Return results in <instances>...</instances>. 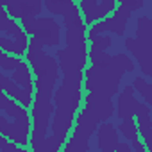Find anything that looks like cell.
<instances>
[{"label": "cell", "mask_w": 152, "mask_h": 152, "mask_svg": "<svg viewBox=\"0 0 152 152\" xmlns=\"http://www.w3.org/2000/svg\"><path fill=\"white\" fill-rule=\"evenodd\" d=\"M134 68V61L125 52H118L109 57L106 66H86L83 70V90L113 97L118 93L124 73H129Z\"/></svg>", "instance_id": "obj_1"}, {"label": "cell", "mask_w": 152, "mask_h": 152, "mask_svg": "<svg viewBox=\"0 0 152 152\" xmlns=\"http://www.w3.org/2000/svg\"><path fill=\"white\" fill-rule=\"evenodd\" d=\"M83 86H73V84H66L61 83L59 86H56L54 95H52V104H54V113H52V138L57 141L59 147H63V143L66 141L70 129L75 122L77 111L83 106Z\"/></svg>", "instance_id": "obj_2"}, {"label": "cell", "mask_w": 152, "mask_h": 152, "mask_svg": "<svg viewBox=\"0 0 152 152\" xmlns=\"http://www.w3.org/2000/svg\"><path fill=\"white\" fill-rule=\"evenodd\" d=\"M25 61L29 63L32 75H34V95L50 97L54 95V90L59 81V64L57 59L48 56L43 50V45L29 36V45L25 50Z\"/></svg>", "instance_id": "obj_3"}, {"label": "cell", "mask_w": 152, "mask_h": 152, "mask_svg": "<svg viewBox=\"0 0 152 152\" xmlns=\"http://www.w3.org/2000/svg\"><path fill=\"white\" fill-rule=\"evenodd\" d=\"M88 27H72L66 29V47L57 50L59 72H83L88 66Z\"/></svg>", "instance_id": "obj_4"}, {"label": "cell", "mask_w": 152, "mask_h": 152, "mask_svg": "<svg viewBox=\"0 0 152 152\" xmlns=\"http://www.w3.org/2000/svg\"><path fill=\"white\" fill-rule=\"evenodd\" d=\"M100 120L90 111L88 106L83 104V107L77 111L75 122L70 129L68 141L63 143L61 150L64 152H88L90 150V138L99 127Z\"/></svg>", "instance_id": "obj_5"}, {"label": "cell", "mask_w": 152, "mask_h": 152, "mask_svg": "<svg viewBox=\"0 0 152 152\" xmlns=\"http://www.w3.org/2000/svg\"><path fill=\"white\" fill-rule=\"evenodd\" d=\"M20 25L31 38H36L43 47H57L61 41V27L54 18L29 16V18H22Z\"/></svg>", "instance_id": "obj_6"}, {"label": "cell", "mask_w": 152, "mask_h": 152, "mask_svg": "<svg viewBox=\"0 0 152 152\" xmlns=\"http://www.w3.org/2000/svg\"><path fill=\"white\" fill-rule=\"evenodd\" d=\"M131 15H132V11H131L129 7L116 6V9H115L109 16L100 18V20H97L95 23L88 25L86 38L95 36V34H106V32H113V34H116V36H124Z\"/></svg>", "instance_id": "obj_7"}, {"label": "cell", "mask_w": 152, "mask_h": 152, "mask_svg": "<svg viewBox=\"0 0 152 152\" xmlns=\"http://www.w3.org/2000/svg\"><path fill=\"white\" fill-rule=\"evenodd\" d=\"M127 52L132 54V57L138 61L140 70L143 72V75L148 79L152 75L150 64H152V41L150 39H140V38H125L124 41Z\"/></svg>", "instance_id": "obj_8"}, {"label": "cell", "mask_w": 152, "mask_h": 152, "mask_svg": "<svg viewBox=\"0 0 152 152\" xmlns=\"http://www.w3.org/2000/svg\"><path fill=\"white\" fill-rule=\"evenodd\" d=\"M83 104L88 106L90 111H91L100 122H109V118L115 115V104H113L111 97L88 91V93L83 97Z\"/></svg>", "instance_id": "obj_9"}, {"label": "cell", "mask_w": 152, "mask_h": 152, "mask_svg": "<svg viewBox=\"0 0 152 152\" xmlns=\"http://www.w3.org/2000/svg\"><path fill=\"white\" fill-rule=\"evenodd\" d=\"M4 7L7 15L15 20L39 16L43 11V0H4Z\"/></svg>", "instance_id": "obj_10"}, {"label": "cell", "mask_w": 152, "mask_h": 152, "mask_svg": "<svg viewBox=\"0 0 152 152\" xmlns=\"http://www.w3.org/2000/svg\"><path fill=\"white\" fill-rule=\"evenodd\" d=\"M134 120L138 125V132L140 138L143 140L147 152H152V120H150V106L145 102H138L136 113H134Z\"/></svg>", "instance_id": "obj_11"}, {"label": "cell", "mask_w": 152, "mask_h": 152, "mask_svg": "<svg viewBox=\"0 0 152 152\" xmlns=\"http://www.w3.org/2000/svg\"><path fill=\"white\" fill-rule=\"evenodd\" d=\"M138 102H140V100L134 97V88H132V84H131V86H125L124 91L118 95L116 107H115V115L118 116V120L134 118V113H136Z\"/></svg>", "instance_id": "obj_12"}, {"label": "cell", "mask_w": 152, "mask_h": 152, "mask_svg": "<svg viewBox=\"0 0 152 152\" xmlns=\"http://www.w3.org/2000/svg\"><path fill=\"white\" fill-rule=\"evenodd\" d=\"M118 129L113 124H100L97 127V147L102 152H115V147L118 143Z\"/></svg>", "instance_id": "obj_13"}, {"label": "cell", "mask_w": 152, "mask_h": 152, "mask_svg": "<svg viewBox=\"0 0 152 152\" xmlns=\"http://www.w3.org/2000/svg\"><path fill=\"white\" fill-rule=\"evenodd\" d=\"M11 79H13L18 86L34 90V75H32V70H31V66H29V63H27L25 59H22V61L16 64V68L13 70Z\"/></svg>", "instance_id": "obj_14"}, {"label": "cell", "mask_w": 152, "mask_h": 152, "mask_svg": "<svg viewBox=\"0 0 152 152\" xmlns=\"http://www.w3.org/2000/svg\"><path fill=\"white\" fill-rule=\"evenodd\" d=\"M116 0H99V4H97V7L93 9V13L90 15V18L84 22L86 25H91V23H95L97 20H100V18H106V16H109L115 9H116Z\"/></svg>", "instance_id": "obj_15"}, {"label": "cell", "mask_w": 152, "mask_h": 152, "mask_svg": "<svg viewBox=\"0 0 152 152\" xmlns=\"http://www.w3.org/2000/svg\"><path fill=\"white\" fill-rule=\"evenodd\" d=\"M118 132L127 140V141H132L136 138H140V132H138V125H136V120L134 118H125V120H120L118 124Z\"/></svg>", "instance_id": "obj_16"}, {"label": "cell", "mask_w": 152, "mask_h": 152, "mask_svg": "<svg viewBox=\"0 0 152 152\" xmlns=\"http://www.w3.org/2000/svg\"><path fill=\"white\" fill-rule=\"evenodd\" d=\"M132 88L143 97L145 104H148V106L152 104V86H150V83L147 81V77H134Z\"/></svg>", "instance_id": "obj_17"}, {"label": "cell", "mask_w": 152, "mask_h": 152, "mask_svg": "<svg viewBox=\"0 0 152 152\" xmlns=\"http://www.w3.org/2000/svg\"><path fill=\"white\" fill-rule=\"evenodd\" d=\"M136 38L152 41V22L148 16H140L136 23Z\"/></svg>", "instance_id": "obj_18"}, {"label": "cell", "mask_w": 152, "mask_h": 152, "mask_svg": "<svg viewBox=\"0 0 152 152\" xmlns=\"http://www.w3.org/2000/svg\"><path fill=\"white\" fill-rule=\"evenodd\" d=\"M23 57H18V56H13L9 52H4L2 48H0V70L4 72H13L16 68V64L22 61Z\"/></svg>", "instance_id": "obj_19"}, {"label": "cell", "mask_w": 152, "mask_h": 152, "mask_svg": "<svg viewBox=\"0 0 152 152\" xmlns=\"http://www.w3.org/2000/svg\"><path fill=\"white\" fill-rule=\"evenodd\" d=\"M0 150H2V152H22L25 148L20 147L18 143H15L13 140H9V138H6V136L0 134Z\"/></svg>", "instance_id": "obj_20"}, {"label": "cell", "mask_w": 152, "mask_h": 152, "mask_svg": "<svg viewBox=\"0 0 152 152\" xmlns=\"http://www.w3.org/2000/svg\"><path fill=\"white\" fill-rule=\"evenodd\" d=\"M99 4V0H81V4H79V11L83 15V20L86 22L90 18V15L93 13V9L97 7Z\"/></svg>", "instance_id": "obj_21"}, {"label": "cell", "mask_w": 152, "mask_h": 152, "mask_svg": "<svg viewBox=\"0 0 152 152\" xmlns=\"http://www.w3.org/2000/svg\"><path fill=\"white\" fill-rule=\"evenodd\" d=\"M116 4L118 6H124V7H129L134 13L136 9H141L145 6V0H116Z\"/></svg>", "instance_id": "obj_22"}, {"label": "cell", "mask_w": 152, "mask_h": 152, "mask_svg": "<svg viewBox=\"0 0 152 152\" xmlns=\"http://www.w3.org/2000/svg\"><path fill=\"white\" fill-rule=\"evenodd\" d=\"M131 148H132V150H136V152H147V147H145V143H143V140H141V138L132 140V141H131Z\"/></svg>", "instance_id": "obj_23"}, {"label": "cell", "mask_w": 152, "mask_h": 152, "mask_svg": "<svg viewBox=\"0 0 152 152\" xmlns=\"http://www.w3.org/2000/svg\"><path fill=\"white\" fill-rule=\"evenodd\" d=\"M131 150L132 148H131V145L127 141H118L116 147H115V152H131Z\"/></svg>", "instance_id": "obj_24"}, {"label": "cell", "mask_w": 152, "mask_h": 152, "mask_svg": "<svg viewBox=\"0 0 152 152\" xmlns=\"http://www.w3.org/2000/svg\"><path fill=\"white\" fill-rule=\"evenodd\" d=\"M7 125H9V120L0 113V134H4V131L7 129Z\"/></svg>", "instance_id": "obj_25"}, {"label": "cell", "mask_w": 152, "mask_h": 152, "mask_svg": "<svg viewBox=\"0 0 152 152\" xmlns=\"http://www.w3.org/2000/svg\"><path fill=\"white\" fill-rule=\"evenodd\" d=\"M4 16H7V11H6V7L0 4V18H4Z\"/></svg>", "instance_id": "obj_26"}, {"label": "cell", "mask_w": 152, "mask_h": 152, "mask_svg": "<svg viewBox=\"0 0 152 152\" xmlns=\"http://www.w3.org/2000/svg\"><path fill=\"white\" fill-rule=\"evenodd\" d=\"M0 4H2V6H4V0H0Z\"/></svg>", "instance_id": "obj_27"}, {"label": "cell", "mask_w": 152, "mask_h": 152, "mask_svg": "<svg viewBox=\"0 0 152 152\" xmlns=\"http://www.w3.org/2000/svg\"><path fill=\"white\" fill-rule=\"evenodd\" d=\"M0 39H2V34H0Z\"/></svg>", "instance_id": "obj_28"}]
</instances>
